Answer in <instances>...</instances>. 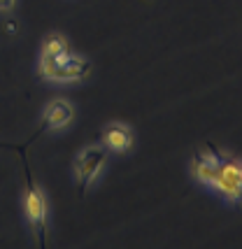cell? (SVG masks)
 <instances>
[{
    "instance_id": "1",
    "label": "cell",
    "mask_w": 242,
    "mask_h": 249,
    "mask_svg": "<svg viewBox=\"0 0 242 249\" xmlns=\"http://www.w3.org/2000/svg\"><path fill=\"white\" fill-rule=\"evenodd\" d=\"M40 72L54 82H77L91 72V63L82 56L61 54L56 58H40Z\"/></svg>"
},
{
    "instance_id": "2",
    "label": "cell",
    "mask_w": 242,
    "mask_h": 249,
    "mask_svg": "<svg viewBox=\"0 0 242 249\" xmlns=\"http://www.w3.org/2000/svg\"><path fill=\"white\" fill-rule=\"evenodd\" d=\"M105 163H107V149L105 147L93 144V147L82 149V154H79L77 161H75V173H77L82 194L86 191L88 186H91V182L100 175V170L105 168Z\"/></svg>"
},
{
    "instance_id": "3",
    "label": "cell",
    "mask_w": 242,
    "mask_h": 249,
    "mask_svg": "<svg viewBox=\"0 0 242 249\" xmlns=\"http://www.w3.org/2000/svg\"><path fill=\"white\" fill-rule=\"evenodd\" d=\"M212 184L219 189L221 194L231 200H242V165L219 156L217 161V170L212 177Z\"/></svg>"
},
{
    "instance_id": "4",
    "label": "cell",
    "mask_w": 242,
    "mask_h": 249,
    "mask_svg": "<svg viewBox=\"0 0 242 249\" xmlns=\"http://www.w3.org/2000/svg\"><path fill=\"white\" fill-rule=\"evenodd\" d=\"M26 217L31 221L40 245L44 247L47 245V198L33 184L31 177H28V189H26Z\"/></svg>"
},
{
    "instance_id": "5",
    "label": "cell",
    "mask_w": 242,
    "mask_h": 249,
    "mask_svg": "<svg viewBox=\"0 0 242 249\" xmlns=\"http://www.w3.org/2000/svg\"><path fill=\"white\" fill-rule=\"evenodd\" d=\"M75 117V109L68 100H52L44 109V128H63Z\"/></svg>"
},
{
    "instance_id": "6",
    "label": "cell",
    "mask_w": 242,
    "mask_h": 249,
    "mask_svg": "<svg viewBox=\"0 0 242 249\" xmlns=\"http://www.w3.org/2000/svg\"><path fill=\"white\" fill-rule=\"evenodd\" d=\"M103 142H105V147L112 149V152H128L133 147V135L126 126L112 124V126H107L105 133H103Z\"/></svg>"
},
{
    "instance_id": "7",
    "label": "cell",
    "mask_w": 242,
    "mask_h": 249,
    "mask_svg": "<svg viewBox=\"0 0 242 249\" xmlns=\"http://www.w3.org/2000/svg\"><path fill=\"white\" fill-rule=\"evenodd\" d=\"M217 161H219V154L198 152L193 156V163H191V173L196 175V179H200L203 184H212V177H214V170H217Z\"/></svg>"
},
{
    "instance_id": "8",
    "label": "cell",
    "mask_w": 242,
    "mask_h": 249,
    "mask_svg": "<svg viewBox=\"0 0 242 249\" xmlns=\"http://www.w3.org/2000/svg\"><path fill=\"white\" fill-rule=\"evenodd\" d=\"M61 54H68V44L63 37H58V35H52V37H47V42L42 47V58H56V56Z\"/></svg>"
},
{
    "instance_id": "9",
    "label": "cell",
    "mask_w": 242,
    "mask_h": 249,
    "mask_svg": "<svg viewBox=\"0 0 242 249\" xmlns=\"http://www.w3.org/2000/svg\"><path fill=\"white\" fill-rule=\"evenodd\" d=\"M14 7V0H0V12H10Z\"/></svg>"
}]
</instances>
